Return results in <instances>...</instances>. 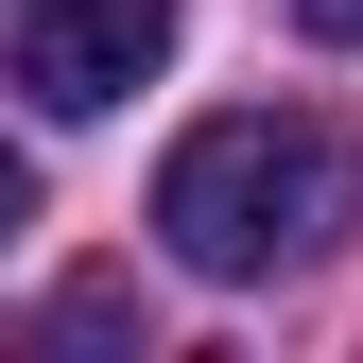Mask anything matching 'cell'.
<instances>
[{"mask_svg":"<svg viewBox=\"0 0 363 363\" xmlns=\"http://www.w3.org/2000/svg\"><path fill=\"white\" fill-rule=\"evenodd\" d=\"M346 225V139L329 121H277V104H225L173 139L156 173V242L191 259V277H277V259H311Z\"/></svg>","mask_w":363,"mask_h":363,"instance_id":"cell-1","label":"cell"},{"mask_svg":"<svg viewBox=\"0 0 363 363\" xmlns=\"http://www.w3.org/2000/svg\"><path fill=\"white\" fill-rule=\"evenodd\" d=\"M173 69V0H18V104L104 121Z\"/></svg>","mask_w":363,"mask_h":363,"instance_id":"cell-2","label":"cell"},{"mask_svg":"<svg viewBox=\"0 0 363 363\" xmlns=\"http://www.w3.org/2000/svg\"><path fill=\"white\" fill-rule=\"evenodd\" d=\"M18 225H35V156L0 139V242H18Z\"/></svg>","mask_w":363,"mask_h":363,"instance_id":"cell-3","label":"cell"},{"mask_svg":"<svg viewBox=\"0 0 363 363\" xmlns=\"http://www.w3.org/2000/svg\"><path fill=\"white\" fill-rule=\"evenodd\" d=\"M294 18H311V35H363V0H294Z\"/></svg>","mask_w":363,"mask_h":363,"instance_id":"cell-4","label":"cell"}]
</instances>
